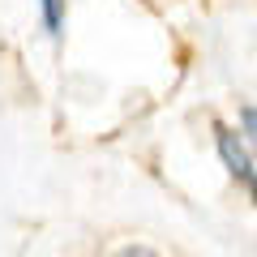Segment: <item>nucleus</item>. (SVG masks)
I'll return each instance as SVG.
<instances>
[{"instance_id": "2", "label": "nucleus", "mask_w": 257, "mask_h": 257, "mask_svg": "<svg viewBox=\"0 0 257 257\" xmlns=\"http://www.w3.org/2000/svg\"><path fill=\"white\" fill-rule=\"evenodd\" d=\"M60 18H64V0H43V26H47V35H60Z\"/></svg>"}, {"instance_id": "3", "label": "nucleus", "mask_w": 257, "mask_h": 257, "mask_svg": "<svg viewBox=\"0 0 257 257\" xmlns=\"http://www.w3.org/2000/svg\"><path fill=\"white\" fill-rule=\"evenodd\" d=\"M240 128H244V142L257 150V107H240Z\"/></svg>"}, {"instance_id": "1", "label": "nucleus", "mask_w": 257, "mask_h": 257, "mask_svg": "<svg viewBox=\"0 0 257 257\" xmlns=\"http://www.w3.org/2000/svg\"><path fill=\"white\" fill-rule=\"evenodd\" d=\"M214 146H219V159H223V167L231 172V180L240 184V189L253 197V206H257V167H253V155H248V146L231 133L227 124H214Z\"/></svg>"}, {"instance_id": "4", "label": "nucleus", "mask_w": 257, "mask_h": 257, "mask_svg": "<svg viewBox=\"0 0 257 257\" xmlns=\"http://www.w3.org/2000/svg\"><path fill=\"white\" fill-rule=\"evenodd\" d=\"M107 257H159V253L146 248V244H124V248H116V253H107Z\"/></svg>"}]
</instances>
